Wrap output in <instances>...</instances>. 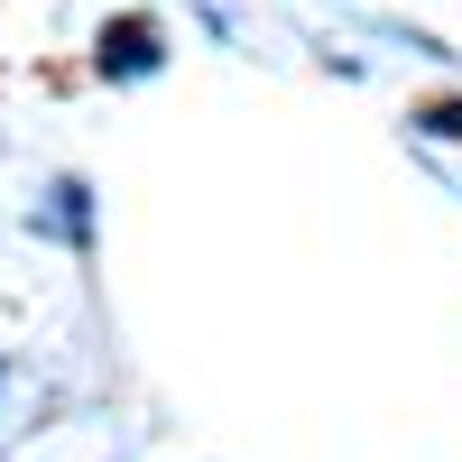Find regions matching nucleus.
<instances>
[{"label":"nucleus","mask_w":462,"mask_h":462,"mask_svg":"<svg viewBox=\"0 0 462 462\" xmlns=\"http://www.w3.org/2000/svg\"><path fill=\"white\" fill-rule=\"evenodd\" d=\"M148 65H158V28H148V19L102 28V74H148Z\"/></svg>","instance_id":"obj_1"},{"label":"nucleus","mask_w":462,"mask_h":462,"mask_svg":"<svg viewBox=\"0 0 462 462\" xmlns=\"http://www.w3.org/2000/svg\"><path fill=\"white\" fill-rule=\"evenodd\" d=\"M416 130H435V139H462V102H435V111H416Z\"/></svg>","instance_id":"obj_2"}]
</instances>
